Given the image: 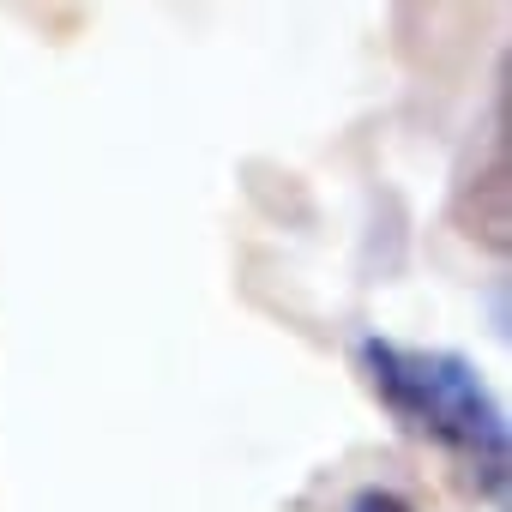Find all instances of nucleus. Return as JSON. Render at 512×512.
<instances>
[{
	"instance_id": "f257e3e1",
	"label": "nucleus",
	"mask_w": 512,
	"mask_h": 512,
	"mask_svg": "<svg viewBox=\"0 0 512 512\" xmlns=\"http://www.w3.org/2000/svg\"><path fill=\"white\" fill-rule=\"evenodd\" d=\"M356 368H362L368 392L398 416L404 434L440 446L476 494H488V500L506 494V470H512L506 410L494 404V392L482 386V374L464 356L410 350V344H392V338H362Z\"/></svg>"
},
{
	"instance_id": "f03ea898",
	"label": "nucleus",
	"mask_w": 512,
	"mask_h": 512,
	"mask_svg": "<svg viewBox=\"0 0 512 512\" xmlns=\"http://www.w3.org/2000/svg\"><path fill=\"white\" fill-rule=\"evenodd\" d=\"M452 223L488 247V253H506V229H512V139H506V97L494 109V139H488V163H476L458 193H452Z\"/></svg>"
},
{
	"instance_id": "7ed1b4c3",
	"label": "nucleus",
	"mask_w": 512,
	"mask_h": 512,
	"mask_svg": "<svg viewBox=\"0 0 512 512\" xmlns=\"http://www.w3.org/2000/svg\"><path fill=\"white\" fill-rule=\"evenodd\" d=\"M350 512H416L398 488H362L356 500H350Z\"/></svg>"
}]
</instances>
